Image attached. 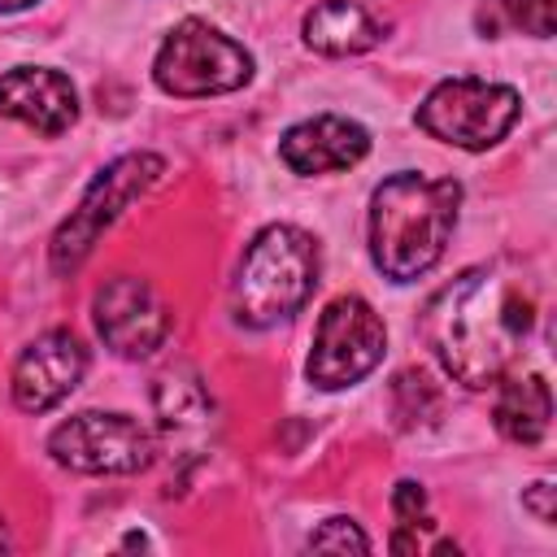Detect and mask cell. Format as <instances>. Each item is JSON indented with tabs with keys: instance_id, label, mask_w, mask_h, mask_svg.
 <instances>
[{
	"instance_id": "1",
	"label": "cell",
	"mask_w": 557,
	"mask_h": 557,
	"mask_svg": "<svg viewBox=\"0 0 557 557\" xmlns=\"http://www.w3.org/2000/svg\"><path fill=\"white\" fill-rule=\"evenodd\" d=\"M527 326L531 305L483 265L440 287L422 313V335L435 361L466 387H492L505 374Z\"/></svg>"
},
{
	"instance_id": "2",
	"label": "cell",
	"mask_w": 557,
	"mask_h": 557,
	"mask_svg": "<svg viewBox=\"0 0 557 557\" xmlns=\"http://www.w3.org/2000/svg\"><path fill=\"white\" fill-rule=\"evenodd\" d=\"M461 183L413 170L387 174L370 196V261L392 283L422 278L457 226Z\"/></svg>"
},
{
	"instance_id": "3",
	"label": "cell",
	"mask_w": 557,
	"mask_h": 557,
	"mask_svg": "<svg viewBox=\"0 0 557 557\" xmlns=\"http://www.w3.org/2000/svg\"><path fill=\"white\" fill-rule=\"evenodd\" d=\"M318 287V244L300 226H265L252 235V244L239 257L231 309L244 326L265 331L305 309V300Z\"/></svg>"
},
{
	"instance_id": "4",
	"label": "cell",
	"mask_w": 557,
	"mask_h": 557,
	"mask_svg": "<svg viewBox=\"0 0 557 557\" xmlns=\"http://www.w3.org/2000/svg\"><path fill=\"white\" fill-rule=\"evenodd\" d=\"M152 78L165 96H226L252 78V52L200 17H183L157 48Z\"/></svg>"
},
{
	"instance_id": "5",
	"label": "cell",
	"mask_w": 557,
	"mask_h": 557,
	"mask_svg": "<svg viewBox=\"0 0 557 557\" xmlns=\"http://www.w3.org/2000/svg\"><path fill=\"white\" fill-rule=\"evenodd\" d=\"M518 113H522V96L509 83H487V78H474V74H457V78L435 83L422 96L413 122H418V131H426L440 144L483 152V148H492L509 135Z\"/></svg>"
},
{
	"instance_id": "6",
	"label": "cell",
	"mask_w": 557,
	"mask_h": 557,
	"mask_svg": "<svg viewBox=\"0 0 557 557\" xmlns=\"http://www.w3.org/2000/svg\"><path fill=\"white\" fill-rule=\"evenodd\" d=\"M161 174H165V161L157 152H126V157L109 161L91 178V187L83 191L78 209H70V218L57 226L52 248H48L52 270L57 274H74L87 261V252L96 248L100 231L113 226L131 200H139L148 187H157Z\"/></svg>"
},
{
	"instance_id": "7",
	"label": "cell",
	"mask_w": 557,
	"mask_h": 557,
	"mask_svg": "<svg viewBox=\"0 0 557 557\" xmlns=\"http://www.w3.org/2000/svg\"><path fill=\"white\" fill-rule=\"evenodd\" d=\"M387 348V326L361 296H335L313 326V348L305 361V374L322 392H339L361 383Z\"/></svg>"
},
{
	"instance_id": "8",
	"label": "cell",
	"mask_w": 557,
	"mask_h": 557,
	"mask_svg": "<svg viewBox=\"0 0 557 557\" xmlns=\"http://www.w3.org/2000/svg\"><path fill=\"white\" fill-rule=\"evenodd\" d=\"M48 453L78 474H135L152 466L157 440L131 413H74L48 435Z\"/></svg>"
},
{
	"instance_id": "9",
	"label": "cell",
	"mask_w": 557,
	"mask_h": 557,
	"mask_svg": "<svg viewBox=\"0 0 557 557\" xmlns=\"http://www.w3.org/2000/svg\"><path fill=\"white\" fill-rule=\"evenodd\" d=\"M91 318H96L100 339L117 357H131V361L152 357L170 335V313H165L161 296L152 292V283L139 274L109 278L91 300Z\"/></svg>"
},
{
	"instance_id": "10",
	"label": "cell",
	"mask_w": 557,
	"mask_h": 557,
	"mask_svg": "<svg viewBox=\"0 0 557 557\" xmlns=\"http://www.w3.org/2000/svg\"><path fill=\"white\" fill-rule=\"evenodd\" d=\"M87 370V348L78 344L74 331H44L39 339H30L13 366V405L22 413H44L52 405H61Z\"/></svg>"
},
{
	"instance_id": "11",
	"label": "cell",
	"mask_w": 557,
	"mask_h": 557,
	"mask_svg": "<svg viewBox=\"0 0 557 557\" xmlns=\"http://www.w3.org/2000/svg\"><path fill=\"white\" fill-rule=\"evenodd\" d=\"M152 405H157L161 448L174 457L178 479H183L205 457V444H209V431H213V400H209L205 383L196 379V370L174 366L157 379Z\"/></svg>"
},
{
	"instance_id": "12",
	"label": "cell",
	"mask_w": 557,
	"mask_h": 557,
	"mask_svg": "<svg viewBox=\"0 0 557 557\" xmlns=\"http://www.w3.org/2000/svg\"><path fill=\"white\" fill-rule=\"evenodd\" d=\"M0 117H13L48 139L65 135L78 122V91L70 74L48 65H17L0 74Z\"/></svg>"
},
{
	"instance_id": "13",
	"label": "cell",
	"mask_w": 557,
	"mask_h": 557,
	"mask_svg": "<svg viewBox=\"0 0 557 557\" xmlns=\"http://www.w3.org/2000/svg\"><path fill=\"white\" fill-rule=\"evenodd\" d=\"M370 152V131L352 117L322 113L309 122H296L278 139V157L292 174H335L352 170Z\"/></svg>"
},
{
	"instance_id": "14",
	"label": "cell",
	"mask_w": 557,
	"mask_h": 557,
	"mask_svg": "<svg viewBox=\"0 0 557 557\" xmlns=\"http://www.w3.org/2000/svg\"><path fill=\"white\" fill-rule=\"evenodd\" d=\"M305 44L322 57H357L383 39V22L361 0H318L305 13Z\"/></svg>"
},
{
	"instance_id": "15",
	"label": "cell",
	"mask_w": 557,
	"mask_h": 557,
	"mask_svg": "<svg viewBox=\"0 0 557 557\" xmlns=\"http://www.w3.org/2000/svg\"><path fill=\"white\" fill-rule=\"evenodd\" d=\"M492 418L509 444H540L548 435V422H553V392H548L544 374L505 379V387L496 392Z\"/></svg>"
},
{
	"instance_id": "16",
	"label": "cell",
	"mask_w": 557,
	"mask_h": 557,
	"mask_svg": "<svg viewBox=\"0 0 557 557\" xmlns=\"http://www.w3.org/2000/svg\"><path fill=\"white\" fill-rule=\"evenodd\" d=\"M492 9H496V26H513V30H527L535 39L553 35L557 0H492Z\"/></svg>"
},
{
	"instance_id": "17",
	"label": "cell",
	"mask_w": 557,
	"mask_h": 557,
	"mask_svg": "<svg viewBox=\"0 0 557 557\" xmlns=\"http://www.w3.org/2000/svg\"><path fill=\"white\" fill-rule=\"evenodd\" d=\"M309 548H318V553H366L370 548V540L361 535V527L352 522V518H326L313 535H309Z\"/></svg>"
},
{
	"instance_id": "18",
	"label": "cell",
	"mask_w": 557,
	"mask_h": 557,
	"mask_svg": "<svg viewBox=\"0 0 557 557\" xmlns=\"http://www.w3.org/2000/svg\"><path fill=\"white\" fill-rule=\"evenodd\" d=\"M392 509H396V518H400V527H431V518H426V496H422V487L418 483H396V492H392Z\"/></svg>"
},
{
	"instance_id": "19",
	"label": "cell",
	"mask_w": 557,
	"mask_h": 557,
	"mask_svg": "<svg viewBox=\"0 0 557 557\" xmlns=\"http://www.w3.org/2000/svg\"><path fill=\"white\" fill-rule=\"evenodd\" d=\"M548 492H553L548 483H535V496H531V509L540 513V522H548V518H553V509H548Z\"/></svg>"
},
{
	"instance_id": "20",
	"label": "cell",
	"mask_w": 557,
	"mask_h": 557,
	"mask_svg": "<svg viewBox=\"0 0 557 557\" xmlns=\"http://www.w3.org/2000/svg\"><path fill=\"white\" fill-rule=\"evenodd\" d=\"M35 0H0V13H17V9H30Z\"/></svg>"
}]
</instances>
